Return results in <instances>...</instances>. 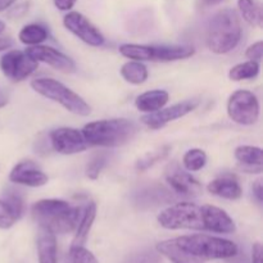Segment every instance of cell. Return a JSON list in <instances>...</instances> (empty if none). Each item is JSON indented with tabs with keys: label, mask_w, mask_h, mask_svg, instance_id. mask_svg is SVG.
Here are the masks:
<instances>
[{
	"label": "cell",
	"mask_w": 263,
	"mask_h": 263,
	"mask_svg": "<svg viewBox=\"0 0 263 263\" xmlns=\"http://www.w3.org/2000/svg\"><path fill=\"white\" fill-rule=\"evenodd\" d=\"M51 148L59 154L72 156L86 151L87 143L82 131L73 127H59L49 134Z\"/></svg>",
	"instance_id": "8fae6325"
},
{
	"label": "cell",
	"mask_w": 263,
	"mask_h": 263,
	"mask_svg": "<svg viewBox=\"0 0 263 263\" xmlns=\"http://www.w3.org/2000/svg\"><path fill=\"white\" fill-rule=\"evenodd\" d=\"M39 63L26 51L9 50L0 58V69L3 74L14 82H20L30 77L37 69Z\"/></svg>",
	"instance_id": "ba28073f"
},
{
	"label": "cell",
	"mask_w": 263,
	"mask_h": 263,
	"mask_svg": "<svg viewBox=\"0 0 263 263\" xmlns=\"http://www.w3.org/2000/svg\"><path fill=\"white\" fill-rule=\"evenodd\" d=\"M207 154L203 149H189L182 157V164L187 172H197L207 164Z\"/></svg>",
	"instance_id": "4316f807"
},
{
	"label": "cell",
	"mask_w": 263,
	"mask_h": 263,
	"mask_svg": "<svg viewBox=\"0 0 263 263\" xmlns=\"http://www.w3.org/2000/svg\"><path fill=\"white\" fill-rule=\"evenodd\" d=\"M81 131L89 146L117 148L135 138L138 126L127 118H110L86 123Z\"/></svg>",
	"instance_id": "277c9868"
},
{
	"label": "cell",
	"mask_w": 263,
	"mask_h": 263,
	"mask_svg": "<svg viewBox=\"0 0 263 263\" xmlns=\"http://www.w3.org/2000/svg\"><path fill=\"white\" fill-rule=\"evenodd\" d=\"M31 215L39 226L53 234H68L76 230L81 208L62 199H41L31 207Z\"/></svg>",
	"instance_id": "7a4b0ae2"
},
{
	"label": "cell",
	"mask_w": 263,
	"mask_h": 263,
	"mask_svg": "<svg viewBox=\"0 0 263 263\" xmlns=\"http://www.w3.org/2000/svg\"><path fill=\"white\" fill-rule=\"evenodd\" d=\"M170 100V94L166 90L154 89L143 92L135 100V105L140 112L153 113L166 107Z\"/></svg>",
	"instance_id": "d6986e66"
},
{
	"label": "cell",
	"mask_w": 263,
	"mask_h": 263,
	"mask_svg": "<svg viewBox=\"0 0 263 263\" xmlns=\"http://www.w3.org/2000/svg\"><path fill=\"white\" fill-rule=\"evenodd\" d=\"M238 9L247 23L254 27H262L263 10L258 0H238Z\"/></svg>",
	"instance_id": "cb8c5ba5"
},
{
	"label": "cell",
	"mask_w": 263,
	"mask_h": 263,
	"mask_svg": "<svg viewBox=\"0 0 263 263\" xmlns=\"http://www.w3.org/2000/svg\"><path fill=\"white\" fill-rule=\"evenodd\" d=\"M26 53L35 59L37 63H45L48 66L53 67L57 71H61L63 73H73L76 72V63L73 59L69 58L64 53L59 51L58 49H54L51 46L46 45H35L31 46L26 50Z\"/></svg>",
	"instance_id": "7c38bea8"
},
{
	"label": "cell",
	"mask_w": 263,
	"mask_h": 263,
	"mask_svg": "<svg viewBox=\"0 0 263 263\" xmlns=\"http://www.w3.org/2000/svg\"><path fill=\"white\" fill-rule=\"evenodd\" d=\"M4 200L8 204V207L10 208L14 216L17 217V220H20L23 216V212H25V202H23L22 195L18 192L13 189H8L7 192L4 193Z\"/></svg>",
	"instance_id": "4dcf8cb0"
},
{
	"label": "cell",
	"mask_w": 263,
	"mask_h": 263,
	"mask_svg": "<svg viewBox=\"0 0 263 263\" xmlns=\"http://www.w3.org/2000/svg\"><path fill=\"white\" fill-rule=\"evenodd\" d=\"M158 223L167 230H198L217 234L235 233L236 225L226 211L216 205L179 202L162 211Z\"/></svg>",
	"instance_id": "6da1fadb"
},
{
	"label": "cell",
	"mask_w": 263,
	"mask_h": 263,
	"mask_svg": "<svg viewBox=\"0 0 263 263\" xmlns=\"http://www.w3.org/2000/svg\"><path fill=\"white\" fill-rule=\"evenodd\" d=\"M64 263H99L97 257L84 246L71 247L67 253Z\"/></svg>",
	"instance_id": "f546056e"
},
{
	"label": "cell",
	"mask_w": 263,
	"mask_h": 263,
	"mask_svg": "<svg viewBox=\"0 0 263 263\" xmlns=\"http://www.w3.org/2000/svg\"><path fill=\"white\" fill-rule=\"evenodd\" d=\"M48 28L41 23H30V25L23 26L22 30L18 33L21 43L28 46L40 45L48 39Z\"/></svg>",
	"instance_id": "d4e9b609"
},
{
	"label": "cell",
	"mask_w": 263,
	"mask_h": 263,
	"mask_svg": "<svg viewBox=\"0 0 263 263\" xmlns=\"http://www.w3.org/2000/svg\"><path fill=\"white\" fill-rule=\"evenodd\" d=\"M15 2L17 0H0V12H4V10L12 8Z\"/></svg>",
	"instance_id": "60d3db41"
},
{
	"label": "cell",
	"mask_w": 263,
	"mask_h": 263,
	"mask_svg": "<svg viewBox=\"0 0 263 263\" xmlns=\"http://www.w3.org/2000/svg\"><path fill=\"white\" fill-rule=\"evenodd\" d=\"M9 180L14 184L28 187H40L48 182L49 177L32 161H23L15 164L9 174Z\"/></svg>",
	"instance_id": "5bb4252c"
},
{
	"label": "cell",
	"mask_w": 263,
	"mask_h": 263,
	"mask_svg": "<svg viewBox=\"0 0 263 263\" xmlns=\"http://www.w3.org/2000/svg\"><path fill=\"white\" fill-rule=\"evenodd\" d=\"M156 249L159 254L168 258L172 263H205L204 261H200V259L187 254L184 249H181L175 243L174 239L159 241Z\"/></svg>",
	"instance_id": "7402d4cb"
},
{
	"label": "cell",
	"mask_w": 263,
	"mask_h": 263,
	"mask_svg": "<svg viewBox=\"0 0 263 263\" xmlns=\"http://www.w3.org/2000/svg\"><path fill=\"white\" fill-rule=\"evenodd\" d=\"M121 55L133 61H149V45L144 44H122L118 48Z\"/></svg>",
	"instance_id": "83f0119b"
},
{
	"label": "cell",
	"mask_w": 263,
	"mask_h": 263,
	"mask_svg": "<svg viewBox=\"0 0 263 263\" xmlns=\"http://www.w3.org/2000/svg\"><path fill=\"white\" fill-rule=\"evenodd\" d=\"M36 247H37V257L39 263H57V238L55 234L46 229L40 228L37 234V240H36Z\"/></svg>",
	"instance_id": "ffe728a7"
},
{
	"label": "cell",
	"mask_w": 263,
	"mask_h": 263,
	"mask_svg": "<svg viewBox=\"0 0 263 263\" xmlns=\"http://www.w3.org/2000/svg\"><path fill=\"white\" fill-rule=\"evenodd\" d=\"M170 151H171V148H170L168 145H164L162 146V148H159L158 151H154L152 152V153L145 154V156L141 157V158L136 162V170H138V171H146V170L153 167L154 164H157L158 162L163 161V159L168 156Z\"/></svg>",
	"instance_id": "f1b7e54d"
},
{
	"label": "cell",
	"mask_w": 263,
	"mask_h": 263,
	"mask_svg": "<svg viewBox=\"0 0 263 263\" xmlns=\"http://www.w3.org/2000/svg\"><path fill=\"white\" fill-rule=\"evenodd\" d=\"M95 218H97V204L94 202H87L86 205L81 210L79 223H77V228L74 230L76 234H74L71 247H80L86 243L87 236H89L90 230L94 225Z\"/></svg>",
	"instance_id": "ac0fdd59"
},
{
	"label": "cell",
	"mask_w": 263,
	"mask_h": 263,
	"mask_svg": "<svg viewBox=\"0 0 263 263\" xmlns=\"http://www.w3.org/2000/svg\"><path fill=\"white\" fill-rule=\"evenodd\" d=\"M198 105H199V100L198 99L185 100V102L177 103V104L171 105V107H163L162 109L157 110V112L146 113L140 118V121L141 123H144L151 130H158V128L164 127L167 123L179 120V118H182L189 115V113H192L193 110L197 109Z\"/></svg>",
	"instance_id": "30bf717a"
},
{
	"label": "cell",
	"mask_w": 263,
	"mask_h": 263,
	"mask_svg": "<svg viewBox=\"0 0 263 263\" xmlns=\"http://www.w3.org/2000/svg\"><path fill=\"white\" fill-rule=\"evenodd\" d=\"M121 76L126 82L133 85H141L148 80L149 72L145 64L139 61H128L122 64L120 69Z\"/></svg>",
	"instance_id": "603a6c76"
},
{
	"label": "cell",
	"mask_w": 263,
	"mask_h": 263,
	"mask_svg": "<svg viewBox=\"0 0 263 263\" xmlns=\"http://www.w3.org/2000/svg\"><path fill=\"white\" fill-rule=\"evenodd\" d=\"M228 115L231 121L241 126H251L259 118V100L249 90H236L228 100Z\"/></svg>",
	"instance_id": "52a82bcc"
},
{
	"label": "cell",
	"mask_w": 263,
	"mask_h": 263,
	"mask_svg": "<svg viewBox=\"0 0 263 263\" xmlns=\"http://www.w3.org/2000/svg\"><path fill=\"white\" fill-rule=\"evenodd\" d=\"M246 57L249 59V61L254 62H261L263 57V43L261 40L256 41L252 45H249L246 50Z\"/></svg>",
	"instance_id": "836d02e7"
},
{
	"label": "cell",
	"mask_w": 263,
	"mask_h": 263,
	"mask_svg": "<svg viewBox=\"0 0 263 263\" xmlns=\"http://www.w3.org/2000/svg\"><path fill=\"white\" fill-rule=\"evenodd\" d=\"M171 193L168 190L164 189L163 186H159V185H153V186L140 190L136 194L135 203L140 208H152L171 202Z\"/></svg>",
	"instance_id": "44dd1931"
},
{
	"label": "cell",
	"mask_w": 263,
	"mask_h": 263,
	"mask_svg": "<svg viewBox=\"0 0 263 263\" xmlns=\"http://www.w3.org/2000/svg\"><path fill=\"white\" fill-rule=\"evenodd\" d=\"M31 87L41 97L58 103L64 109L73 115L86 117L91 113V107L85 102L84 98L80 97L77 92L67 87L64 84L59 82L58 80L40 77L31 81Z\"/></svg>",
	"instance_id": "8992f818"
},
{
	"label": "cell",
	"mask_w": 263,
	"mask_h": 263,
	"mask_svg": "<svg viewBox=\"0 0 263 263\" xmlns=\"http://www.w3.org/2000/svg\"><path fill=\"white\" fill-rule=\"evenodd\" d=\"M195 49L189 45H149V61L175 62L194 55Z\"/></svg>",
	"instance_id": "9a60e30c"
},
{
	"label": "cell",
	"mask_w": 263,
	"mask_h": 263,
	"mask_svg": "<svg viewBox=\"0 0 263 263\" xmlns=\"http://www.w3.org/2000/svg\"><path fill=\"white\" fill-rule=\"evenodd\" d=\"M241 33L243 28L236 10L225 8L218 10L208 21L205 43L213 53L228 54L239 45Z\"/></svg>",
	"instance_id": "3957f363"
},
{
	"label": "cell",
	"mask_w": 263,
	"mask_h": 263,
	"mask_svg": "<svg viewBox=\"0 0 263 263\" xmlns=\"http://www.w3.org/2000/svg\"><path fill=\"white\" fill-rule=\"evenodd\" d=\"M138 263H161V259H159V256L157 253L148 252V253L143 254V256L140 257Z\"/></svg>",
	"instance_id": "f35d334b"
},
{
	"label": "cell",
	"mask_w": 263,
	"mask_h": 263,
	"mask_svg": "<svg viewBox=\"0 0 263 263\" xmlns=\"http://www.w3.org/2000/svg\"><path fill=\"white\" fill-rule=\"evenodd\" d=\"M235 159L247 174L262 172V149L259 146L240 145L234 152Z\"/></svg>",
	"instance_id": "2e32d148"
},
{
	"label": "cell",
	"mask_w": 263,
	"mask_h": 263,
	"mask_svg": "<svg viewBox=\"0 0 263 263\" xmlns=\"http://www.w3.org/2000/svg\"><path fill=\"white\" fill-rule=\"evenodd\" d=\"M63 25L76 37L90 46H102L104 44V35L99 28L80 12H68L63 17Z\"/></svg>",
	"instance_id": "9c48e42d"
},
{
	"label": "cell",
	"mask_w": 263,
	"mask_h": 263,
	"mask_svg": "<svg viewBox=\"0 0 263 263\" xmlns=\"http://www.w3.org/2000/svg\"><path fill=\"white\" fill-rule=\"evenodd\" d=\"M107 162H108V156L105 153H99V154H95L94 157L91 158V161L87 163L86 170V176L91 180H97L99 177V175L102 174L103 168L107 166Z\"/></svg>",
	"instance_id": "1f68e13d"
},
{
	"label": "cell",
	"mask_w": 263,
	"mask_h": 263,
	"mask_svg": "<svg viewBox=\"0 0 263 263\" xmlns=\"http://www.w3.org/2000/svg\"><path fill=\"white\" fill-rule=\"evenodd\" d=\"M175 243L187 254L200 261L228 259L238 254V246L234 241L205 234H193L174 239Z\"/></svg>",
	"instance_id": "5b68a950"
},
{
	"label": "cell",
	"mask_w": 263,
	"mask_h": 263,
	"mask_svg": "<svg viewBox=\"0 0 263 263\" xmlns=\"http://www.w3.org/2000/svg\"><path fill=\"white\" fill-rule=\"evenodd\" d=\"M252 263H262V244L254 243L252 248Z\"/></svg>",
	"instance_id": "74e56055"
},
{
	"label": "cell",
	"mask_w": 263,
	"mask_h": 263,
	"mask_svg": "<svg viewBox=\"0 0 263 263\" xmlns=\"http://www.w3.org/2000/svg\"><path fill=\"white\" fill-rule=\"evenodd\" d=\"M202 2L205 7H213V5L221 4V3L225 2V0H202Z\"/></svg>",
	"instance_id": "b9f144b4"
},
{
	"label": "cell",
	"mask_w": 263,
	"mask_h": 263,
	"mask_svg": "<svg viewBox=\"0 0 263 263\" xmlns=\"http://www.w3.org/2000/svg\"><path fill=\"white\" fill-rule=\"evenodd\" d=\"M28 7H30V3H27V2L20 3V4H17V5H14L13 8H10L8 15H9L10 18L23 17V15L28 12Z\"/></svg>",
	"instance_id": "e575fe53"
},
{
	"label": "cell",
	"mask_w": 263,
	"mask_h": 263,
	"mask_svg": "<svg viewBox=\"0 0 263 263\" xmlns=\"http://www.w3.org/2000/svg\"><path fill=\"white\" fill-rule=\"evenodd\" d=\"M53 3L57 9L62 10V12H69L74 7L77 0H53Z\"/></svg>",
	"instance_id": "d590c367"
},
{
	"label": "cell",
	"mask_w": 263,
	"mask_h": 263,
	"mask_svg": "<svg viewBox=\"0 0 263 263\" xmlns=\"http://www.w3.org/2000/svg\"><path fill=\"white\" fill-rule=\"evenodd\" d=\"M17 221V217L10 211L7 203L4 200H0V229H3V230L10 229Z\"/></svg>",
	"instance_id": "d6a6232c"
},
{
	"label": "cell",
	"mask_w": 263,
	"mask_h": 263,
	"mask_svg": "<svg viewBox=\"0 0 263 263\" xmlns=\"http://www.w3.org/2000/svg\"><path fill=\"white\" fill-rule=\"evenodd\" d=\"M4 31H5V23L3 22L2 20H0V35H2V33L4 32Z\"/></svg>",
	"instance_id": "7bdbcfd3"
},
{
	"label": "cell",
	"mask_w": 263,
	"mask_h": 263,
	"mask_svg": "<svg viewBox=\"0 0 263 263\" xmlns=\"http://www.w3.org/2000/svg\"><path fill=\"white\" fill-rule=\"evenodd\" d=\"M259 66L258 62L247 61L243 63H239L234 66L229 71V79L233 81H244V80H253L259 74Z\"/></svg>",
	"instance_id": "484cf974"
},
{
	"label": "cell",
	"mask_w": 263,
	"mask_h": 263,
	"mask_svg": "<svg viewBox=\"0 0 263 263\" xmlns=\"http://www.w3.org/2000/svg\"><path fill=\"white\" fill-rule=\"evenodd\" d=\"M166 181L171 186L172 192L181 197H198L202 193V185L199 184V181L193 177L186 170L180 168L179 164L176 163L170 164L168 168L166 170Z\"/></svg>",
	"instance_id": "4fadbf2b"
},
{
	"label": "cell",
	"mask_w": 263,
	"mask_h": 263,
	"mask_svg": "<svg viewBox=\"0 0 263 263\" xmlns=\"http://www.w3.org/2000/svg\"><path fill=\"white\" fill-rule=\"evenodd\" d=\"M13 45V41L9 37H0V51L9 49Z\"/></svg>",
	"instance_id": "ab89813d"
},
{
	"label": "cell",
	"mask_w": 263,
	"mask_h": 263,
	"mask_svg": "<svg viewBox=\"0 0 263 263\" xmlns=\"http://www.w3.org/2000/svg\"><path fill=\"white\" fill-rule=\"evenodd\" d=\"M252 192H253L254 198L257 199V202L262 203L263 200V185H262V179H257L253 182V186H252Z\"/></svg>",
	"instance_id": "8d00e7d4"
},
{
	"label": "cell",
	"mask_w": 263,
	"mask_h": 263,
	"mask_svg": "<svg viewBox=\"0 0 263 263\" xmlns=\"http://www.w3.org/2000/svg\"><path fill=\"white\" fill-rule=\"evenodd\" d=\"M207 190L212 195L228 200H238L243 195V189L238 180L230 176L218 177L208 184Z\"/></svg>",
	"instance_id": "e0dca14e"
}]
</instances>
